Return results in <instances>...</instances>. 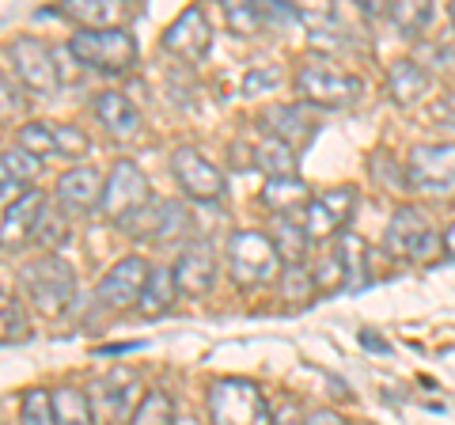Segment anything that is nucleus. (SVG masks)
I'll return each instance as SVG.
<instances>
[{
    "label": "nucleus",
    "mask_w": 455,
    "mask_h": 425,
    "mask_svg": "<svg viewBox=\"0 0 455 425\" xmlns=\"http://www.w3.org/2000/svg\"><path fill=\"white\" fill-rule=\"evenodd\" d=\"M23 289L31 293L35 308L42 311V316H65L68 308H73V296H76V270L68 266L61 254H42V259L27 262L23 270Z\"/></svg>",
    "instance_id": "f257e3e1"
},
{
    "label": "nucleus",
    "mask_w": 455,
    "mask_h": 425,
    "mask_svg": "<svg viewBox=\"0 0 455 425\" xmlns=\"http://www.w3.org/2000/svg\"><path fill=\"white\" fill-rule=\"evenodd\" d=\"M209 414L212 425H274L262 388L239 376H224L209 388Z\"/></svg>",
    "instance_id": "f03ea898"
},
{
    "label": "nucleus",
    "mask_w": 455,
    "mask_h": 425,
    "mask_svg": "<svg viewBox=\"0 0 455 425\" xmlns=\"http://www.w3.org/2000/svg\"><path fill=\"white\" fill-rule=\"evenodd\" d=\"M68 53L99 73H125L137 65V38L125 27H99V31H76L68 38Z\"/></svg>",
    "instance_id": "7ed1b4c3"
},
{
    "label": "nucleus",
    "mask_w": 455,
    "mask_h": 425,
    "mask_svg": "<svg viewBox=\"0 0 455 425\" xmlns=\"http://www.w3.org/2000/svg\"><path fill=\"white\" fill-rule=\"evenodd\" d=\"M406 182L425 197L448 202L455 197V140L414 145L406 156Z\"/></svg>",
    "instance_id": "20e7f679"
},
{
    "label": "nucleus",
    "mask_w": 455,
    "mask_h": 425,
    "mask_svg": "<svg viewBox=\"0 0 455 425\" xmlns=\"http://www.w3.org/2000/svg\"><path fill=\"white\" fill-rule=\"evenodd\" d=\"M228 270H232L235 285H266L269 277H277L281 270V254L274 247V239L259 229H243L228 236Z\"/></svg>",
    "instance_id": "39448f33"
},
{
    "label": "nucleus",
    "mask_w": 455,
    "mask_h": 425,
    "mask_svg": "<svg viewBox=\"0 0 455 425\" xmlns=\"http://www.w3.org/2000/svg\"><path fill=\"white\" fill-rule=\"evenodd\" d=\"M152 205V190L145 172L133 160H118L107 175V190H103V217L114 224H130L140 209Z\"/></svg>",
    "instance_id": "423d86ee"
},
{
    "label": "nucleus",
    "mask_w": 455,
    "mask_h": 425,
    "mask_svg": "<svg viewBox=\"0 0 455 425\" xmlns=\"http://www.w3.org/2000/svg\"><path fill=\"white\" fill-rule=\"evenodd\" d=\"M8 58H12V73L23 88H31L38 95H53L61 88V65L57 53L35 35H23L16 42H8Z\"/></svg>",
    "instance_id": "0eeeda50"
},
{
    "label": "nucleus",
    "mask_w": 455,
    "mask_h": 425,
    "mask_svg": "<svg viewBox=\"0 0 455 425\" xmlns=\"http://www.w3.org/2000/svg\"><path fill=\"white\" fill-rule=\"evenodd\" d=\"M296 92L315 107H349L361 99L364 84L361 76L341 73V68L326 61H311V65H300V73H296Z\"/></svg>",
    "instance_id": "6e6552de"
},
{
    "label": "nucleus",
    "mask_w": 455,
    "mask_h": 425,
    "mask_svg": "<svg viewBox=\"0 0 455 425\" xmlns=\"http://www.w3.org/2000/svg\"><path fill=\"white\" fill-rule=\"evenodd\" d=\"M383 247L395 259H410V262H425L429 254L440 247L436 232L429 229V221H425V212L414 209V205H398L395 217L387 224V232H383Z\"/></svg>",
    "instance_id": "1a4fd4ad"
},
{
    "label": "nucleus",
    "mask_w": 455,
    "mask_h": 425,
    "mask_svg": "<svg viewBox=\"0 0 455 425\" xmlns=\"http://www.w3.org/2000/svg\"><path fill=\"white\" fill-rule=\"evenodd\" d=\"M148 274H152V266L140 259V254H125V259H118L107 270V277L99 281V304L103 308H114V311H125V308H133L140 304V296H145V285H148Z\"/></svg>",
    "instance_id": "9d476101"
},
{
    "label": "nucleus",
    "mask_w": 455,
    "mask_h": 425,
    "mask_svg": "<svg viewBox=\"0 0 455 425\" xmlns=\"http://www.w3.org/2000/svg\"><path fill=\"white\" fill-rule=\"evenodd\" d=\"M16 148L38 156V160L42 156H84L88 152V133L61 122H27L16 133Z\"/></svg>",
    "instance_id": "9b49d317"
},
{
    "label": "nucleus",
    "mask_w": 455,
    "mask_h": 425,
    "mask_svg": "<svg viewBox=\"0 0 455 425\" xmlns=\"http://www.w3.org/2000/svg\"><path fill=\"white\" fill-rule=\"evenodd\" d=\"M353 209H357V190L353 187H331V190H319L315 197L307 202L304 209V232L311 239H326L341 232L353 217Z\"/></svg>",
    "instance_id": "f8f14e48"
},
{
    "label": "nucleus",
    "mask_w": 455,
    "mask_h": 425,
    "mask_svg": "<svg viewBox=\"0 0 455 425\" xmlns=\"http://www.w3.org/2000/svg\"><path fill=\"white\" fill-rule=\"evenodd\" d=\"M171 172H175V182L197 202H220L224 197V175L217 164H209L197 148H179L171 156Z\"/></svg>",
    "instance_id": "ddd939ff"
},
{
    "label": "nucleus",
    "mask_w": 455,
    "mask_h": 425,
    "mask_svg": "<svg viewBox=\"0 0 455 425\" xmlns=\"http://www.w3.org/2000/svg\"><path fill=\"white\" fill-rule=\"evenodd\" d=\"M103 190H107V179L95 172V167L80 164V167H68V172L57 179V205H61L68 217H88L92 209L103 205Z\"/></svg>",
    "instance_id": "4468645a"
},
{
    "label": "nucleus",
    "mask_w": 455,
    "mask_h": 425,
    "mask_svg": "<svg viewBox=\"0 0 455 425\" xmlns=\"http://www.w3.org/2000/svg\"><path fill=\"white\" fill-rule=\"evenodd\" d=\"M212 46V31H209V20L202 8H182L175 23L164 31V50H171L175 58L182 61H202Z\"/></svg>",
    "instance_id": "2eb2a0df"
},
{
    "label": "nucleus",
    "mask_w": 455,
    "mask_h": 425,
    "mask_svg": "<svg viewBox=\"0 0 455 425\" xmlns=\"http://www.w3.org/2000/svg\"><path fill=\"white\" fill-rule=\"evenodd\" d=\"M42 212H46V194L42 190H23L16 202L0 217V247H20L35 236Z\"/></svg>",
    "instance_id": "dca6fc26"
},
{
    "label": "nucleus",
    "mask_w": 455,
    "mask_h": 425,
    "mask_svg": "<svg viewBox=\"0 0 455 425\" xmlns=\"http://www.w3.org/2000/svg\"><path fill=\"white\" fill-rule=\"evenodd\" d=\"M212 277H217V254H212L209 244H190L187 251L179 254V262H175L179 293L205 296L212 289Z\"/></svg>",
    "instance_id": "f3484780"
},
{
    "label": "nucleus",
    "mask_w": 455,
    "mask_h": 425,
    "mask_svg": "<svg viewBox=\"0 0 455 425\" xmlns=\"http://www.w3.org/2000/svg\"><path fill=\"white\" fill-rule=\"evenodd\" d=\"M262 122H266V130H269V137H277V140H284L292 152L296 148H304L311 137H315V122H311V115L304 107H296V103H277V107H269L266 115H262Z\"/></svg>",
    "instance_id": "a211bd4d"
},
{
    "label": "nucleus",
    "mask_w": 455,
    "mask_h": 425,
    "mask_svg": "<svg viewBox=\"0 0 455 425\" xmlns=\"http://www.w3.org/2000/svg\"><path fill=\"white\" fill-rule=\"evenodd\" d=\"M95 118L114 140H133L140 133V110L122 92H99L95 95Z\"/></svg>",
    "instance_id": "6ab92c4d"
},
{
    "label": "nucleus",
    "mask_w": 455,
    "mask_h": 425,
    "mask_svg": "<svg viewBox=\"0 0 455 425\" xmlns=\"http://www.w3.org/2000/svg\"><path fill=\"white\" fill-rule=\"evenodd\" d=\"M125 229L137 236H148V239H175L187 232V212H182L179 202H152L148 209H140Z\"/></svg>",
    "instance_id": "aec40b11"
},
{
    "label": "nucleus",
    "mask_w": 455,
    "mask_h": 425,
    "mask_svg": "<svg viewBox=\"0 0 455 425\" xmlns=\"http://www.w3.org/2000/svg\"><path fill=\"white\" fill-rule=\"evenodd\" d=\"M137 391H140V380L133 373H110L103 384H99V414H103L107 421H122L125 414L133 418L137 410Z\"/></svg>",
    "instance_id": "412c9836"
},
{
    "label": "nucleus",
    "mask_w": 455,
    "mask_h": 425,
    "mask_svg": "<svg viewBox=\"0 0 455 425\" xmlns=\"http://www.w3.org/2000/svg\"><path fill=\"white\" fill-rule=\"evenodd\" d=\"M311 197H315V194L307 190V182H304L300 175L266 179V187H262V205L274 209V212H281V217H289V212H296V209L304 212Z\"/></svg>",
    "instance_id": "4be33fe9"
},
{
    "label": "nucleus",
    "mask_w": 455,
    "mask_h": 425,
    "mask_svg": "<svg viewBox=\"0 0 455 425\" xmlns=\"http://www.w3.org/2000/svg\"><path fill=\"white\" fill-rule=\"evenodd\" d=\"M175 293H179V281H175V266H152L148 274V285H145V296H140V316L145 319H156L175 304Z\"/></svg>",
    "instance_id": "5701e85b"
},
{
    "label": "nucleus",
    "mask_w": 455,
    "mask_h": 425,
    "mask_svg": "<svg viewBox=\"0 0 455 425\" xmlns=\"http://www.w3.org/2000/svg\"><path fill=\"white\" fill-rule=\"evenodd\" d=\"M387 84H391V95L398 99V103H418V99L429 92V73H425L418 61L398 58L387 68Z\"/></svg>",
    "instance_id": "b1692460"
},
{
    "label": "nucleus",
    "mask_w": 455,
    "mask_h": 425,
    "mask_svg": "<svg viewBox=\"0 0 455 425\" xmlns=\"http://www.w3.org/2000/svg\"><path fill=\"white\" fill-rule=\"evenodd\" d=\"M254 164L266 172V179H284V175H296V152L284 145L277 137H262L259 145H254Z\"/></svg>",
    "instance_id": "393cba45"
},
{
    "label": "nucleus",
    "mask_w": 455,
    "mask_h": 425,
    "mask_svg": "<svg viewBox=\"0 0 455 425\" xmlns=\"http://www.w3.org/2000/svg\"><path fill=\"white\" fill-rule=\"evenodd\" d=\"M269 239H274L281 259H289V266H300L307 254V244H311V236L304 232V221H292V217H277Z\"/></svg>",
    "instance_id": "a878e982"
},
{
    "label": "nucleus",
    "mask_w": 455,
    "mask_h": 425,
    "mask_svg": "<svg viewBox=\"0 0 455 425\" xmlns=\"http://www.w3.org/2000/svg\"><path fill=\"white\" fill-rule=\"evenodd\" d=\"M53 414H57V425H95V406L76 388L53 391Z\"/></svg>",
    "instance_id": "bb28decb"
},
{
    "label": "nucleus",
    "mask_w": 455,
    "mask_h": 425,
    "mask_svg": "<svg viewBox=\"0 0 455 425\" xmlns=\"http://www.w3.org/2000/svg\"><path fill=\"white\" fill-rule=\"evenodd\" d=\"M61 16L68 20H76L80 23V31H99V27H118L114 23V16H118V8L114 4H103V0H68V4L57 8Z\"/></svg>",
    "instance_id": "cd10ccee"
},
{
    "label": "nucleus",
    "mask_w": 455,
    "mask_h": 425,
    "mask_svg": "<svg viewBox=\"0 0 455 425\" xmlns=\"http://www.w3.org/2000/svg\"><path fill=\"white\" fill-rule=\"evenodd\" d=\"M31 334V323H27V308L20 304L16 293L0 289V342H23Z\"/></svg>",
    "instance_id": "c85d7f7f"
},
{
    "label": "nucleus",
    "mask_w": 455,
    "mask_h": 425,
    "mask_svg": "<svg viewBox=\"0 0 455 425\" xmlns=\"http://www.w3.org/2000/svg\"><path fill=\"white\" fill-rule=\"evenodd\" d=\"M130 425H175V403H171L167 391H148L145 399L137 403Z\"/></svg>",
    "instance_id": "c756f323"
},
{
    "label": "nucleus",
    "mask_w": 455,
    "mask_h": 425,
    "mask_svg": "<svg viewBox=\"0 0 455 425\" xmlns=\"http://www.w3.org/2000/svg\"><path fill=\"white\" fill-rule=\"evenodd\" d=\"M334 251H338L341 266H346V281H349V285H357V281L364 277V266H368V247H364V239L353 236V232H346V236H338Z\"/></svg>",
    "instance_id": "7c9ffc66"
},
{
    "label": "nucleus",
    "mask_w": 455,
    "mask_h": 425,
    "mask_svg": "<svg viewBox=\"0 0 455 425\" xmlns=\"http://www.w3.org/2000/svg\"><path fill=\"white\" fill-rule=\"evenodd\" d=\"M20 425H57V414H53V391H42V388L23 391Z\"/></svg>",
    "instance_id": "2f4dec72"
},
{
    "label": "nucleus",
    "mask_w": 455,
    "mask_h": 425,
    "mask_svg": "<svg viewBox=\"0 0 455 425\" xmlns=\"http://www.w3.org/2000/svg\"><path fill=\"white\" fill-rule=\"evenodd\" d=\"M224 20H228V27H232L235 35L251 38V35L262 31L266 8H259V4H224Z\"/></svg>",
    "instance_id": "473e14b6"
},
{
    "label": "nucleus",
    "mask_w": 455,
    "mask_h": 425,
    "mask_svg": "<svg viewBox=\"0 0 455 425\" xmlns=\"http://www.w3.org/2000/svg\"><path fill=\"white\" fill-rule=\"evenodd\" d=\"M311 281H315V289H319V293H338L341 285H349V281H346V266H341V259H338V251H334V247L323 254V262L315 266Z\"/></svg>",
    "instance_id": "72a5a7b5"
},
{
    "label": "nucleus",
    "mask_w": 455,
    "mask_h": 425,
    "mask_svg": "<svg viewBox=\"0 0 455 425\" xmlns=\"http://www.w3.org/2000/svg\"><path fill=\"white\" fill-rule=\"evenodd\" d=\"M391 20L403 27L406 35H421L425 23L433 20V8L429 4H391Z\"/></svg>",
    "instance_id": "f704fd0d"
},
{
    "label": "nucleus",
    "mask_w": 455,
    "mask_h": 425,
    "mask_svg": "<svg viewBox=\"0 0 455 425\" xmlns=\"http://www.w3.org/2000/svg\"><path fill=\"white\" fill-rule=\"evenodd\" d=\"M23 107H27V99L20 95V88H16V80H12L4 68H0V118H16V115H23Z\"/></svg>",
    "instance_id": "c9c22d12"
},
{
    "label": "nucleus",
    "mask_w": 455,
    "mask_h": 425,
    "mask_svg": "<svg viewBox=\"0 0 455 425\" xmlns=\"http://www.w3.org/2000/svg\"><path fill=\"white\" fill-rule=\"evenodd\" d=\"M281 289L289 301H307V296L315 293V281L304 274V266H289V270L281 274Z\"/></svg>",
    "instance_id": "e433bc0d"
},
{
    "label": "nucleus",
    "mask_w": 455,
    "mask_h": 425,
    "mask_svg": "<svg viewBox=\"0 0 455 425\" xmlns=\"http://www.w3.org/2000/svg\"><path fill=\"white\" fill-rule=\"evenodd\" d=\"M281 84V68L277 65H259V68H251L247 80H243V92L247 95H266V92H274Z\"/></svg>",
    "instance_id": "4c0bfd02"
},
{
    "label": "nucleus",
    "mask_w": 455,
    "mask_h": 425,
    "mask_svg": "<svg viewBox=\"0 0 455 425\" xmlns=\"http://www.w3.org/2000/svg\"><path fill=\"white\" fill-rule=\"evenodd\" d=\"M23 194V182H20V175L16 172H12V167H8V160H4V152H0V205H12V202H16V197Z\"/></svg>",
    "instance_id": "58836bf2"
},
{
    "label": "nucleus",
    "mask_w": 455,
    "mask_h": 425,
    "mask_svg": "<svg viewBox=\"0 0 455 425\" xmlns=\"http://www.w3.org/2000/svg\"><path fill=\"white\" fill-rule=\"evenodd\" d=\"M65 236V224H61V217L46 205V212H42V221H38V229H35V239H42L46 247H57V239Z\"/></svg>",
    "instance_id": "ea45409f"
},
{
    "label": "nucleus",
    "mask_w": 455,
    "mask_h": 425,
    "mask_svg": "<svg viewBox=\"0 0 455 425\" xmlns=\"http://www.w3.org/2000/svg\"><path fill=\"white\" fill-rule=\"evenodd\" d=\"M304 425H346V418H341L338 410H315V414H307Z\"/></svg>",
    "instance_id": "a19ab883"
},
{
    "label": "nucleus",
    "mask_w": 455,
    "mask_h": 425,
    "mask_svg": "<svg viewBox=\"0 0 455 425\" xmlns=\"http://www.w3.org/2000/svg\"><path fill=\"white\" fill-rule=\"evenodd\" d=\"M436 118H444L455 130V95H444V103H436Z\"/></svg>",
    "instance_id": "79ce46f5"
},
{
    "label": "nucleus",
    "mask_w": 455,
    "mask_h": 425,
    "mask_svg": "<svg viewBox=\"0 0 455 425\" xmlns=\"http://www.w3.org/2000/svg\"><path fill=\"white\" fill-rule=\"evenodd\" d=\"M440 247H444L448 259H455V224H451L448 232H444V239H440Z\"/></svg>",
    "instance_id": "37998d69"
},
{
    "label": "nucleus",
    "mask_w": 455,
    "mask_h": 425,
    "mask_svg": "<svg viewBox=\"0 0 455 425\" xmlns=\"http://www.w3.org/2000/svg\"><path fill=\"white\" fill-rule=\"evenodd\" d=\"M274 425H296V421H292V406H289V410H284V414H281V418H274Z\"/></svg>",
    "instance_id": "c03bdc74"
},
{
    "label": "nucleus",
    "mask_w": 455,
    "mask_h": 425,
    "mask_svg": "<svg viewBox=\"0 0 455 425\" xmlns=\"http://www.w3.org/2000/svg\"><path fill=\"white\" fill-rule=\"evenodd\" d=\"M448 16H451V27H455V4H451V8H448Z\"/></svg>",
    "instance_id": "a18cd8bd"
}]
</instances>
